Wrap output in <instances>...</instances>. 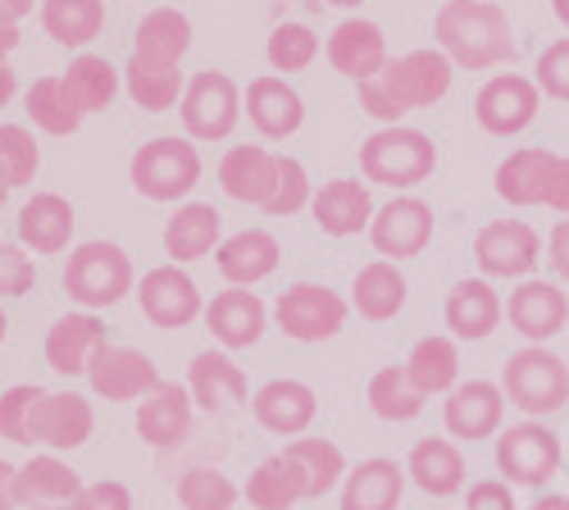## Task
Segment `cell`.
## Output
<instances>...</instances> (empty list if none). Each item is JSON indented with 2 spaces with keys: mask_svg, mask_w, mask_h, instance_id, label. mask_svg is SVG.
<instances>
[{
  "mask_svg": "<svg viewBox=\"0 0 569 510\" xmlns=\"http://www.w3.org/2000/svg\"><path fill=\"white\" fill-rule=\"evenodd\" d=\"M438 169V147L429 132L392 123V128H378L360 142V173L365 182H378V188H419L423 178H433Z\"/></svg>",
  "mask_w": 569,
  "mask_h": 510,
  "instance_id": "obj_3",
  "label": "cell"
},
{
  "mask_svg": "<svg viewBox=\"0 0 569 510\" xmlns=\"http://www.w3.org/2000/svg\"><path fill=\"white\" fill-rule=\"evenodd\" d=\"M501 392L529 420H547L569 406V364L547 347H519L501 369Z\"/></svg>",
  "mask_w": 569,
  "mask_h": 510,
  "instance_id": "obj_4",
  "label": "cell"
},
{
  "mask_svg": "<svg viewBox=\"0 0 569 510\" xmlns=\"http://www.w3.org/2000/svg\"><path fill=\"white\" fill-rule=\"evenodd\" d=\"M73 510H132V492L114 479H101V483H87L82 497L73 501Z\"/></svg>",
  "mask_w": 569,
  "mask_h": 510,
  "instance_id": "obj_52",
  "label": "cell"
},
{
  "mask_svg": "<svg viewBox=\"0 0 569 510\" xmlns=\"http://www.w3.org/2000/svg\"><path fill=\"white\" fill-rule=\"evenodd\" d=\"M19 242L32 251V256H60L73 238V206L56 192H37L23 210H19Z\"/></svg>",
  "mask_w": 569,
  "mask_h": 510,
  "instance_id": "obj_29",
  "label": "cell"
},
{
  "mask_svg": "<svg viewBox=\"0 0 569 510\" xmlns=\"http://www.w3.org/2000/svg\"><path fill=\"white\" fill-rule=\"evenodd\" d=\"M542 260V238L538 228L525 219H492L473 238V264L483 269V278H533Z\"/></svg>",
  "mask_w": 569,
  "mask_h": 510,
  "instance_id": "obj_8",
  "label": "cell"
},
{
  "mask_svg": "<svg viewBox=\"0 0 569 510\" xmlns=\"http://www.w3.org/2000/svg\"><path fill=\"white\" fill-rule=\"evenodd\" d=\"M247 501L256 510H292L297 501H310V488H306V474L292 456H269L264 466L247 479Z\"/></svg>",
  "mask_w": 569,
  "mask_h": 510,
  "instance_id": "obj_37",
  "label": "cell"
},
{
  "mask_svg": "<svg viewBox=\"0 0 569 510\" xmlns=\"http://www.w3.org/2000/svg\"><path fill=\"white\" fill-rule=\"evenodd\" d=\"M87 383L97 397L106 401H137V397H151L160 388V374H156V360L141 356L132 347H101L97 360L87 369Z\"/></svg>",
  "mask_w": 569,
  "mask_h": 510,
  "instance_id": "obj_16",
  "label": "cell"
},
{
  "mask_svg": "<svg viewBox=\"0 0 569 510\" xmlns=\"http://www.w3.org/2000/svg\"><path fill=\"white\" fill-rule=\"evenodd\" d=\"M60 82H64V97L73 101L78 114H97L119 97V69L101 56H78Z\"/></svg>",
  "mask_w": 569,
  "mask_h": 510,
  "instance_id": "obj_38",
  "label": "cell"
},
{
  "mask_svg": "<svg viewBox=\"0 0 569 510\" xmlns=\"http://www.w3.org/2000/svg\"><path fill=\"white\" fill-rule=\"evenodd\" d=\"M206 323H210V333L228 347V351H247L264 338V323H269V310L256 292L247 288H228L219 292L210 306H206Z\"/></svg>",
  "mask_w": 569,
  "mask_h": 510,
  "instance_id": "obj_25",
  "label": "cell"
},
{
  "mask_svg": "<svg viewBox=\"0 0 569 510\" xmlns=\"http://www.w3.org/2000/svg\"><path fill=\"white\" fill-rule=\"evenodd\" d=\"M465 510H519L515 506V488L506 479H479L465 497Z\"/></svg>",
  "mask_w": 569,
  "mask_h": 510,
  "instance_id": "obj_53",
  "label": "cell"
},
{
  "mask_svg": "<svg viewBox=\"0 0 569 510\" xmlns=\"http://www.w3.org/2000/svg\"><path fill=\"white\" fill-rule=\"evenodd\" d=\"M23 14H32V0H0V23H19Z\"/></svg>",
  "mask_w": 569,
  "mask_h": 510,
  "instance_id": "obj_57",
  "label": "cell"
},
{
  "mask_svg": "<svg viewBox=\"0 0 569 510\" xmlns=\"http://www.w3.org/2000/svg\"><path fill=\"white\" fill-rule=\"evenodd\" d=\"M406 474L423 497H456L465 488V456L451 438H423L406 460Z\"/></svg>",
  "mask_w": 569,
  "mask_h": 510,
  "instance_id": "obj_33",
  "label": "cell"
},
{
  "mask_svg": "<svg viewBox=\"0 0 569 510\" xmlns=\"http://www.w3.org/2000/svg\"><path fill=\"white\" fill-rule=\"evenodd\" d=\"M369 242L373 251L383 256V260H415L423 247L433 242V210L429 201H419V197H397L388 201L383 210L373 214L369 223Z\"/></svg>",
  "mask_w": 569,
  "mask_h": 510,
  "instance_id": "obj_15",
  "label": "cell"
},
{
  "mask_svg": "<svg viewBox=\"0 0 569 510\" xmlns=\"http://www.w3.org/2000/svg\"><path fill=\"white\" fill-rule=\"evenodd\" d=\"M123 82H128V97L151 114H164V110L182 106V91H187L178 64H156V60H141V56L128 60Z\"/></svg>",
  "mask_w": 569,
  "mask_h": 510,
  "instance_id": "obj_41",
  "label": "cell"
},
{
  "mask_svg": "<svg viewBox=\"0 0 569 510\" xmlns=\"http://www.w3.org/2000/svg\"><path fill=\"white\" fill-rule=\"evenodd\" d=\"M41 28L60 46H87L106 28V0H41Z\"/></svg>",
  "mask_w": 569,
  "mask_h": 510,
  "instance_id": "obj_40",
  "label": "cell"
},
{
  "mask_svg": "<svg viewBox=\"0 0 569 510\" xmlns=\"http://www.w3.org/2000/svg\"><path fill=\"white\" fill-rule=\"evenodd\" d=\"M251 410H256L260 429H269L278 438H301L315 424L319 401H315V388H306L297 379H273L251 397Z\"/></svg>",
  "mask_w": 569,
  "mask_h": 510,
  "instance_id": "obj_24",
  "label": "cell"
},
{
  "mask_svg": "<svg viewBox=\"0 0 569 510\" xmlns=\"http://www.w3.org/2000/svg\"><path fill=\"white\" fill-rule=\"evenodd\" d=\"M451 78H456V64L438 46L406 51V56L388 60L378 78L360 82V110L373 114L383 128H392L415 110H433L451 91Z\"/></svg>",
  "mask_w": 569,
  "mask_h": 510,
  "instance_id": "obj_1",
  "label": "cell"
},
{
  "mask_svg": "<svg viewBox=\"0 0 569 510\" xmlns=\"http://www.w3.org/2000/svg\"><path fill=\"white\" fill-rule=\"evenodd\" d=\"M533 82L542 87V97H551V101H569V37L551 41L547 51L538 56Z\"/></svg>",
  "mask_w": 569,
  "mask_h": 510,
  "instance_id": "obj_50",
  "label": "cell"
},
{
  "mask_svg": "<svg viewBox=\"0 0 569 510\" xmlns=\"http://www.w3.org/2000/svg\"><path fill=\"white\" fill-rule=\"evenodd\" d=\"M406 273L392 260H369L356 278H351V306L360 310V319L369 323H388L406 310Z\"/></svg>",
  "mask_w": 569,
  "mask_h": 510,
  "instance_id": "obj_32",
  "label": "cell"
},
{
  "mask_svg": "<svg viewBox=\"0 0 569 510\" xmlns=\"http://www.w3.org/2000/svg\"><path fill=\"white\" fill-rule=\"evenodd\" d=\"M282 456H292L297 466H301V474H306V488H310V501L315 497H328L333 492L351 470H347V456L328 442V438H297Z\"/></svg>",
  "mask_w": 569,
  "mask_h": 510,
  "instance_id": "obj_43",
  "label": "cell"
},
{
  "mask_svg": "<svg viewBox=\"0 0 569 510\" xmlns=\"http://www.w3.org/2000/svg\"><path fill=\"white\" fill-rule=\"evenodd\" d=\"M187 51H192V23L178 10H151L137 23V46L132 56L156 60V64H178Z\"/></svg>",
  "mask_w": 569,
  "mask_h": 510,
  "instance_id": "obj_39",
  "label": "cell"
},
{
  "mask_svg": "<svg viewBox=\"0 0 569 510\" xmlns=\"http://www.w3.org/2000/svg\"><path fill=\"white\" fill-rule=\"evenodd\" d=\"M547 210L556 214H569V156H556L551 164V178H547V197H542Z\"/></svg>",
  "mask_w": 569,
  "mask_h": 510,
  "instance_id": "obj_55",
  "label": "cell"
},
{
  "mask_svg": "<svg viewBox=\"0 0 569 510\" xmlns=\"http://www.w3.org/2000/svg\"><path fill=\"white\" fill-rule=\"evenodd\" d=\"M506 319L529 347H547L551 338L565 333L569 297L551 278H525V283H515V292L506 297Z\"/></svg>",
  "mask_w": 569,
  "mask_h": 510,
  "instance_id": "obj_12",
  "label": "cell"
},
{
  "mask_svg": "<svg viewBox=\"0 0 569 510\" xmlns=\"http://www.w3.org/2000/svg\"><path fill=\"white\" fill-rule=\"evenodd\" d=\"M328 64H333L342 78L351 82H369L383 73L388 64V41H383V28L369 23V19H347L333 28L328 37Z\"/></svg>",
  "mask_w": 569,
  "mask_h": 510,
  "instance_id": "obj_22",
  "label": "cell"
},
{
  "mask_svg": "<svg viewBox=\"0 0 569 510\" xmlns=\"http://www.w3.org/2000/svg\"><path fill=\"white\" fill-rule=\"evenodd\" d=\"M497 470L510 488H547L560 474V438L542 420L506 424L497 433Z\"/></svg>",
  "mask_w": 569,
  "mask_h": 510,
  "instance_id": "obj_7",
  "label": "cell"
},
{
  "mask_svg": "<svg viewBox=\"0 0 569 510\" xmlns=\"http://www.w3.org/2000/svg\"><path fill=\"white\" fill-rule=\"evenodd\" d=\"M64 292L82 310H110L132 292V260L114 242H82L69 251Z\"/></svg>",
  "mask_w": 569,
  "mask_h": 510,
  "instance_id": "obj_5",
  "label": "cell"
},
{
  "mask_svg": "<svg viewBox=\"0 0 569 510\" xmlns=\"http://www.w3.org/2000/svg\"><path fill=\"white\" fill-rule=\"evenodd\" d=\"M310 201H315V188H310L306 164L292 160V156H278V188H273V197L264 201V210L278 214V219H292V214L306 210Z\"/></svg>",
  "mask_w": 569,
  "mask_h": 510,
  "instance_id": "obj_49",
  "label": "cell"
},
{
  "mask_svg": "<svg viewBox=\"0 0 569 510\" xmlns=\"http://www.w3.org/2000/svg\"><path fill=\"white\" fill-rule=\"evenodd\" d=\"M442 314H447V329L456 342H483L506 319V301L492 288V278H460V283L447 292Z\"/></svg>",
  "mask_w": 569,
  "mask_h": 510,
  "instance_id": "obj_17",
  "label": "cell"
},
{
  "mask_svg": "<svg viewBox=\"0 0 569 510\" xmlns=\"http://www.w3.org/2000/svg\"><path fill=\"white\" fill-rule=\"evenodd\" d=\"M10 192H14V188H10V178H6V169H0V206H6V201H10Z\"/></svg>",
  "mask_w": 569,
  "mask_h": 510,
  "instance_id": "obj_62",
  "label": "cell"
},
{
  "mask_svg": "<svg viewBox=\"0 0 569 510\" xmlns=\"http://www.w3.org/2000/svg\"><path fill=\"white\" fill-rule=\"evenodd\" d=\"M423 397L410 374H406V364H388V369H378V374L369 379V410L378 414V420H388V424H410L423 414Z\"/></svg>",
  "mask_w": 569,
  "mask_h": 510,
  "instance_id": "obj_42",
  "label": "cell"
},
{
  "mask_svg": "<svg viewBox=\"0 0 569 510\" xmlns=\"http://www.w3.org/2000/svg\"><path fill=\"white\" fill-rule=\"evenodd\" d=\"M6 333H10V319H6V310H0V342H6Z\"/></svg>",
  "mask_w": 569,
  "mask_h": 510,
  "instance_id": "obj_64",
  "label": "cell"
},
{
  "mask_svg": "<svg viewBox=\"0 0 569 510\" xmlns=\"http://www.w3.org/2000/svg\"><path fill=\"white\" fill-rule=\"evenodd\" d=\"M14 466H10V460H0V510H14L19 501H14Z\"/></svg>",
  "mask_w": 569,
  "mask_h": 510,
  "instance_id": "obj_56",
  "label": "cell"
},
{
  "mask_svg": "<svg viewBox=\"0 0 569 510\" xmlns=\"http://www.w3.org/2000/svg\"><path fill=\"white\" fill-rule=\"evenodd\" d=\"M506 392L501 383H488V379H469V383H456L442 401V424L451 438L460 442H483V438H497L501 433V420H506Z\"/></svg>",
  "mask_w": 569,
  "mask_h": 510,
  "instance_id": "obj_14",
  "label": "cell"
},
{
  "mask_svg": "<svg viewBox=\"0 0 569 510\" xmlns=\"http://www.w3.org/2000/svg\"><path fill=\"white\" fill-rule=\"evenodd\" d=\"M219 210L214 206H178V214L164 223V251L178 260V264H192V260H206L214 247H219Z\"/></svg>",
  "mask_w": 569,
  "mask_h": 510,
  "instance_id": "obj_35",
  "label": "cell"
},
{
  "mask_svg": "<svg viewBox=\"0 0 569 510\" xmlns=\"http://www.w3.org/2000/svg\"><path fill=\"white\" fill-rule=\"evenodd\" d=\"M406 374L423 397H447L460 383V347L456 338H419L406 356Z\"/></svg>",
  "mask_w": 569,
  "mask_h": 510,
  "instance_id": "obj_36",
  "label": "cell"
},
{
  "mask_svg": "<svg viewBox=\"0 0 569 510\" xmlns=\"http://www.w3.org/2000/svg\"><path fill=\"white\" fill-rule=\"evenodd\" d=\"M219 188L242 201V206H260L273 197L278 188V156H269L264 147H232L219 160Z\"/></svg>",
  "mask_w": 569,
  "mask_h": 510,
  "instance_id": "obj_27",
  "label": "cell"
},
{
  "mask_svg": "<svg viewBox=\"0 0 569 510\" xmlns=\"http://www.w3.org/2000/svg\"><path fill=\"white\" fill-rule=\"evenodd\" d=\"M14 46H19V28L14 23H0V64L14 56Z\"/></svg>",
  "mask_w": 569,
  "mask_h": 510,
  "instance_id": "obj_58",
  "label": "cell"
},
{
  "mask_svg": "<svg viewBox=\"0 0 569 510\" xmlns=\"http://www.w3.org/2000/svg\"><path fill=\"white\" fill-rule=\"evenodd\" d=\"M46 392L37 383H19L10 388L6 397H0V438L14 442V447H32V414H37V401Z\"/></svg>",
  "mask_w": 569,
  "mask_h": 510,
  "instance_id": "obj_48",
  "label": "cell"
},
{
  "mask_svg": "<svg viewBox=\"0 0 569 510\" xmlns=\"http://www.w3.org/2000/svg\"><path fill=\"white\" fill-rule=\"evenodd\" d=\"M323 6H338V10H351V6H360V0H323Z\"/></svg>",
  "mask_w": 569,
  "mask_h": 510,
  "instance_id": "obj_63",
  "label": "cell"
},
{
  "mask_svg": "<svg viewBox=\"0 0 569 510\" xmlns=\"http://www.w3.org/2000/svg\"><path fill=\"white\" fill-rule=\"evenodd\" d=\"M542 110V87L525 73H497L473 97V119L492 137H519Z\"/></svg>",
  "mask_w": 569,
  "mask_h": 510,
  "instance_id": "obj_9",
  "label": "cell"
},
{
  "mask_svg": "<svg viewBox=\"0 0 569 510\" xmlns=\"http://www.w3.org/2000/svg\"><path fill=\"white\" fill-rule=\"evenodd\" d=\"M551 164H556V151H547V147L510 151V156L497 164V197H501L506 206H542Z\"/></svg>",
  "mask_w": 569,
  "mask_h": 510,
  "instance_id": "obj_34",
  "label": "cell"
},
{
  "mask_svg": "<svg viewBox=\"0 0 569 510\" xmlns=\"http://www.w3.org/2000/svg\"><path fill=\"white\" fill-rule=\"evenodd\" d=\"M264 56L278 73H301L315 64L319 56V37L306 28V23H278L269 32V46H264Z\"/></svg>",
  "mask_w": 569,
  "mask_h": 510,
  "instance_id": "obj_46",
  "label": "cell"
},
{
  "mask_svg": "<svg viewBox=\"0 0 569 510\" xmlns=\"http://www.w3.org/2000/svg\"><path fill=\"white\" fill-rule=\"evenodd\" d=\"M14 69L10 64H0V106H10V97H14Z\"/></svg>",
  "mask_w": 569,
  "mask_h": 510,
  "instance_id": "obj_60",
  "label": "cell"
},
{
  "mask_svg": "<svg viewBox=\"0 0 569 510\" xmlns=\"http://www.w3.org/2000/svg\"><path fill=\"white\" fill-rule=\"evenodd\" d=\"M37 283V264L23 247L0 242V297H23Z\"/></svg>",
  "mask_w": 569,
  "mask_h": 510,
  "instance_id": "obj_51",
  "label": "cell"
},
{
  "mask_svg": "<svg viewBox=\"0 0 569 510\" xmlns=\"http://www.w3.org/2000/svg\"><path fill=\"white\" fill-rule=\"evenodd\" d=\"M547 264H551V273H556V283L569 288V219H560V223L551 228V238H547Z\"/></svg>",
  "mask_w": 569,
  "mask_h": 510,
  "instance_id": "obj_54",
  "label": "cell"
},
{
  "mask_svg": "<svg viewBox=\"0 0 569 510\" xmlns=\"http://www.w3.org/2000/svg\"><path fill=\"white\" fill-rule=\"evenodd\" d=\"M406 479H410L406 466H397V460H388V456L360 460L342 483V510H397L401 492H406Z\"/></svg>",
  "mask_w": 569,
  "mask_h": 510,
  "instance_id": "obj_30",
  "label": "cell"
},
{
  "mask_svg": "<svg viewBox=\"0 0 569 510\" xmlns=\"http://www.w3.org/2000/svg\"><path fill=\"white\" fill-rule=\"evenodd\" d=\"M278 329L288 333L292 342H328L342 333L347 323V301L333 288H319V283H297L278 297L273 306Z\"/></svg>",
  "mask_w": 569,
  "mask_h": 510,
  "instance_id": "obj_11",
  "label": "cell"
},
{
  "mask_svg": "<svg viewBox=\"0 0 569 510\" xmlns=\"http://www.w3.org/2000/svg\"><path fill=\"white\" fill-rule=\"evenodd\" d=\"M192 392L178 383H160L151 397H141L137 410V433L141 442H151L156 451H173L192 438Z\"/></svg>",
  "mask_w": 569,
  "mask_h": 510,
  "instance_id": "obj_20",
  "label": "cell"
},
{
  "mask_svg": "<svg viewBox=\"0 0 569 510\" xmlns=\"http://www.w3.org/2000/svg\"><path fill=\"white\" fill-rule=\"evenodd\" d=\"M28 114H32V123H37L41 132H51V137H69V132H78V123H82V114H78L73 101L64 97V82H60V78H37V82L28 87Z\"/></svg>",
  "mask_w": 569,
  "mask_h": 510,
  "instance_id": "obj_44",
  "label": "cell"
},
{
  "mask_svg": "<svg viewBox=\"0 0 569 510\" xmlns=\"http://www.w3.org/2000/svg\"><path fill=\"white\" fill-rule=\"evenodd\" d=\"M41 151H37V137L19 123H0V169H6L10 188H23V182L37 178Z\"/></svg>",
  "mask_w": 569,
  "mask_h": 510,
  "instance_id": "obj_47",
  "label": "cell"
},
{
  "mask_svg": "<svg viewBox=\"0 0 569 510\" xmlns=\"http://www.w3.org/2000/svg\"><path fill=\"white\" fill-rule=\"evenodd\" d=\"M201 182V156L187 137H156L132 156V188L147 201H182Z\"/></svg>",
  "mask_w": 569,
  "mask_h": 510,
  "instance_id": "obj_6",
  "label": "cell"
},
{
  "mask_svg": "<svg viewBox=\"0 0 569 510\" xmlns=\"http://www.w3.org/2000/svg\"><path fill=\"white\" fill-rule=\"evenodd\" d=\"M101 347H106V323L97 319V310H78L56 319V329L46 333V364L56 374L73 379V374H87Z\"/></svg>",
  "mask_w": 569,
  "mask_h": 510,
  "instance_id": "obj_23",
  "label": "cell"
},
{
  "mask_svg": "<svg viewBox=\"0 0 569 510\" xmlns=\"http://www.w3.org/2000/svg\"><path fill=\"white\" fill-rule=\"evenodd\" d=\"M315 210V223L323 228L328 238H356V233H369L373 223V197H369V182L360 178H333L323 182L310 201Z\"/></svg>",
  "mask_w": 569,
  "mask_h": 510,
  "instance_id": "obj_18",
  "label": "cell"
},
{
  "mask_svg": "<svg viewBox=\"0 0 569 510\" xmlns=\"http://www.w3.org/2000/svg\"><path fill=\"white\" fill-rule=\"evenodd\" d=\"M178 501H182V510H232L237 483L210 466H197L178 479Z\"/></svg>",
  "mask_w": 569,
  "mask_h": 510,
  "instance_id": "obj_45",
  "label": "cell"
},
{
  "mask_svg": "<svg viewBox=\"0 0 569 510\" xmlns=\"http://www.w3.org/2000/svg\"><path fill=\"white\" fill-rule=\"evenodd\" d=\"M137 301L156 329H187V323H197L206 314L201 288L192 283V273H182L178 264H160L151 273H141Z\"/></svg>",
  "mask_w": 569,
  "mask_h": 510,
  "instance_id": "obj_13",
  "label": "cell"
},
{
  "mask_svg": "<svg viewBox=\"0 0 569 510\" xmlns=\"http://www.w3.org/2000/svg\"><path fill=\"white\" fill-rule=\"evenodd\" d=\"M187 392H192V401L210 414H223L232 406H242L251 383L242 374V364H232L223 351H201L192 364H187Z\"/></svg>",
  "mask_w": 569,
  "mask_h": 510,
  "instance_id": "obj_26",
  "label": "cell"
},
{
  "mask_svg": "<svg viewBox=\"0 0 569 510\" xmlns=\"http://www.w3.org/2000/svg\"><path fill=\"white\" fill-rule=\"evenodd\" d=\"M529 510H569V497H565V492H542Z\"/></svg>",
  "mask_w": 569,
  "mask_h": 510,
  "instance_id": "obj_59",
  "label": "cell"
},
{
  "mask_svg": "<svg viewBox=\"0 0 569 510\" xmlns=\"http://www.w3.org/2000/svg\"><path fill=\"white\" fill-rule=\"evenodd\" d=\"M551 14H556L565 28H569V0H551Z\"/></svg>",
  "mask_w": 569,
  "mask_h": 510,
  "instance_id": "obj_61",
  "label": "cell"
},
{
  "mask_svg": "<svg viewBox=\"0 0 569 510\" xmlns=\"http://www.w3.org/2000/svg\"><path fill=\"white\" fill-rule=\"evenodd\" d=\"M214 256H219V273L232 288H256L260 278H269L278 269L282 247L273 233H264V228H247V233H232Z\"/></svg>",
  "mask_w": 569,
  "mask_h": 510,
  "instance_id": "obj_31",
  "label": "cell"
},
{
  "mask_svg": "<svg viewBox=\"0 0 569 510\" xmlns=\"http://www.w3.org/2000/svg\"><path fill=\"white\" fill-rule=\"evenodd\" d=\"M247 114H251V128L269 137V142H282V137H292L306 123V106L297 97V87H288L282 78H256L247 87Z\"/></svg>",
  "mask_w": 569,
  "mask_h": 510,
  "instance_id": "obj_28",
  "label": "cell"
},
{
  "mask_svg": "<svg viewBox=\"0 0 569 510\" xmlns=\"http://www.w3.org/2000/svg\"><path fill=\"white\" fill-rule=\"evenodd\" d=\"M97 429V414H91V401L78 397V392H46L37 401V414H32V438L46 447V451H73L91 438Z\"/></svg>",
  "mask_w": 569,
  "mask_h": 510,
  "instance_id": "obj_19",
  "label": "cell"
},
{
  "mask_svg": "<svg viewBox=\"0 0 569 510\" xmlns=\"http://www.w3.org/2000/svg\"><path fill=\"white\" fill-rule=\"evenodd\" d=\"M78 497H82V479L56 451L32 456L28 466H19V474H14V501L23 510H73Z\"/></svg>",
  "mask_w": 569,
  "mask_h": 510,
  "instance_id": "obj_21",
  "label": "cell"
},
{
  "mask_svg": "<svg viewBox=\"0 0 569 510\" xmlns=\"http://www.w3.org/2000/svg\"><path fill=\"white\" fill-rule=\"evenodd\" d=\"M182 128L197 142H223V137L242 119V101H237V82L228 73H197L182 91Z\"/></svg>",
  "mask_w": 569,
  "mask_h": 510,
  "instance_id": "obj_10",
  "label": "cell"
},
{
  "mask_svg": "<svg viewBox=\"0 0 569 510\" xmlns=\"http://www.w3.org/2000/svg\"><path fill=\"white\" fill-rule=\"evenodd\" d=\"M433 37L456 69H497L515 60V32L497 0H447L433 19Z\"/></svg>",
  "mask_w": 569,
  "mask_h": 510,
  "instance_id": "obj_2",
  "label": "cell"
}]
</instances>
